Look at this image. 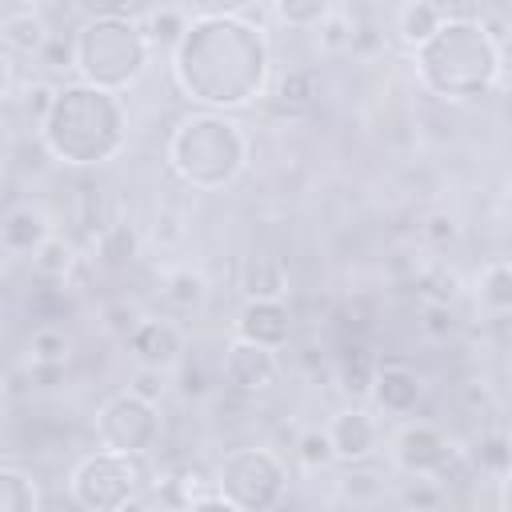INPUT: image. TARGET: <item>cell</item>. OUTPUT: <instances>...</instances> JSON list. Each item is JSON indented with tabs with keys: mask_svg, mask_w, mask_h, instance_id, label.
I'll return each instance as SVG.
<instances>
[{
	"mask_svg": "<svg viewBox=\"0 0 512 512\" xmlns=\"http://www.w3.org/2000/svg\"><path fill=\"white\" fill-rule=\"evenodd\" d=\"M172 84L196 112L236 116L252 108L272 80V48L264 28L236 8L192 12L180 44L168 52Z\"/></svg>",
	"mask_w": 512,
	"mask_h": 512,
	"instance_id": "6da1fadb",
	"label": "cell"
},
{
	"mask_svg": "<svg viewBox=\"0 0 512 512\" xmlns=\"http://www.w3.org/2000/svg\"><path fill=\"white\" fill-rule=\"evenodd\" d=\"M44 152L68 168H100L116 160L128 144V108L124 96L68 80L56 88L48 116L36 124Z\"/></svg>",
	"mask_w": 512,
	"mask_h": 512,
	"instance_id": "7a4b0ae2",
	"label": "cell"
},
{
	"mask_svg": "<svg viewBox=\"0 0 512 512\" xmlns=\"http://www.w3.org/2000/svg\"><path fill=\"white\" fill-rule=\"evenodd\" d=\"M416 80L428 96L468 104L488 96L500 76H504V48L496 32L468 16V12H448V20L436 28L432 40H424L412 52Z\"/></svg>",
	"mask_w": 512,
	"mask_h": 512,
	"instance_id": "3957f363",
	"label": "cell"
},
{
	"mask_svg": "<svg viewBox=\"0 0 512 512\" xmlns=\"http://www.w3.org/2000/svg\"><path fill=\"white\" fill-rule=\"evenodd\" d=\"M252 160V140L236 116L224 112H188L172 124L164 144L168 172L192 192L232 188Z\"/></svg>",
	"mask_w": 512,
	"mask_h": 512,
	"instance_id": "277c9868",
	"label": "cell"
},
{
	"mask_svg": "<svg viewBox=\"0 0 512 512\" xmlns=\"http://www.w3.org/2000/svg\"><path fill=\"white\" fill-rule=\"evenodd\" d=\"M152 60V40L136 12L104 8L76 24L72 32V72L76 80L104 88V92H128Z\"/></svg>",
	"mask_w": 512,
	"mask_h": 512,
	"instance_id": "5b68a950",
	"label": "cell"
},
{
	"mask_svg": "<svg viewBox=\"0 0 512 512\" xmlns=\"http://www.w3.org/2000/svg\"><path fill=\"white\" fill-rule=\"evenodd\" d=\"M212 492L244 512H272L288 496V464L268 444H244L224 452L212 476Z\"/></svg>",
	"mask_w": 512,
	"mask_h": 512,
	"instance_id": "8992f818",
	"label": "cell"
},
{
	"mask_svg": "<svg viewBox=\"0 0 512 512\" xmlns=\"http://www.w3.org/2000/svg\"><path fill=\"white\" fill-rule=\"evenodd\" d=\"M140 480H144V468L136 456L96 448L72 464L68 496L80 512H124L140 496Z\"/></svg>",
	"mask_w": 512,
	"mask_h": 512,
	"instance_id": "52a82bcc",
	"label": "cell"
},
{
	"mask_svg": "<svg viewBox=\"0 0 512 512\" xmlns=\"http://www.w3.org/2000/svg\"><path fill=\"white\" fill-rule=\"evenodd\" d=\"M92 428H96V444L100 448L140 460V456H148L160 444L164 420H160V404H152V400H144V396H136L128 388V392L108 396L96 408Z\"/></svg>",
	"mask_w": 512,
	"mask_h": 512,
	"instance_id": "ba28073f",
	"label": "cell"
},
{
	"mask_svg": "<svg viewBox=\"0 0 512 512\" xmlns=\"http://www.w3.org/2000/svg\"><path fill=\"white\" fill-rule=\"evenodd\" d=\"M392 464L404 476L440 480L448 472V464H452V440L428 420H404L392 432Z\"/></svg>",
	"mask_w": 512,
	"mask_h": 512,
	"instance_id": "9c48e42d",
	"label": "cell"
},
{
	"mask_svg": "<svg viewBox=\"0 0 512 512\" xmlns=\"http://www.w3.org/2000/svg\"><path fill=\"white\" fill-rule=\"evenodd\" d=\"M220 380L240 392V396H260L280 380V356L272 348L248 344V340H228L220 356Z\"/></svg>",
	"mask_w": 512,
	"mask_h": 512,
	"instance_id": "30bf717a",
	"label": "cell"
},
{
	"mask_svg": "<svg viewBox=\"0 0 512 512\" xmlns=\"http://www.w3.org/2000/svg\"><path fill=\"white\" fill-rule=\"evenodd\" d=\"M124 348L136 360V368H144V372H168L184 356V332L172 320H164V316H144L124 336Z\"/></svg>",
	"mask_w": 512,
	"mask_h": 512,
	"instance_id": "8fae6325",
	"label": "cell"
},
{
	"mask_svg": "<svg viewBox=\"0 0 512 512\" xmlns=\"http://www.w3.org/2000/svg\"><path fill=\"white\" fill-rule=\"evenodd\" d=\"M324 432H328L332 452H336L340 464H364L380 448V420L360 404H348V408L332 412Z\"/></svg>",
	"mask_w": 512,
	"mask_h": 512,
	"instance_id": "7c38bea8",
	"label": "cell"
},
{
	"mask_svg": "<svg viewBox=\"0 0 512 512\" xmlns=\"http://www.w3.org/2000/svg\"><path fill=\"white\" fill-rule=\"evenodd\" d=\"M232 336L280 352L292 340V312L284 300H244L232 320Z\"/></svg>",
	"mask_w": 512,
	"mask_h": 512,
	"instance_id": "4fadbf2b",
	"label": "cell"
},
{
	"mask_svg": "<svg viewBox=\"0 0 512 512\" xmlns=\"http://www.w3.org/2000/svg\"><path fill=\"white\" fill-rule=\"evenodd\" d=\"M384 416H412L424 400V380L412 364L404 360H384L376 364L372 376V396H368Z\"/></svg>",
	"mask_w": 512,
	"mask_h": 512,
	"instance_id": "5bb4252c",
	"label": "cell"
},
{
	"mask_svg": "<svg viewBox=\"0 0 512 512\" xmlns=\"http://www.w3.org/2000/svg\"><path fill=\"white\" fill-rule=\"evenodd\" d=\"M52 236H56V232H52V216H48L40 204H32V200L12 204L8 216H4V224H0V244H4V252H8V256H24V260H32Z\"/></svg>",
	"mask_w": 512,
	"mask_h": 512,
	"instance_id": "9a60e30c",
	"label": "cell"
},
{
	"mask_svg": "<svg viewBox=\"0 0 512 512\" xmlns=\"http://www.w3.org/2000/svg\"><path fill=\"white\" fill-rule=\"evenodd\" d=\"M0 40H4V52H20V56H40L48 44H52V28L44 20L40 8L32 4H16L4 12L0 20Z\"/></svg>",
	"mask_w": 512,
	"mask_h": 512,
	"instance_id": "2e32d148",
	"label": "cell"
},
{
	"mask_svg": "<svg viewBox=\"0 0 512 512\" xmlns=\"http://www.w3.org/2000/svg\"><path fill=\"white\" fill-rule=\"evenodd\" d=\"M240 288H244V300H284V288H288L284 260L272 252H252L240 268Z\"/></svg>",
	"mask_w": 512,
	"mask_h": 512,
	"instance_id": "e0dca14e",
	"label": "cell"
},
{
	"mask_svg": "<svg viewBox=\"0 0 512 512\" xmlns=\"http://www.w3.org/2000/svg\"><path fill=\"white\" fill-rule=\"evenodd\" d=\"M160 300L172 308V312H196L204 300H208V280L200 268L192 264H176L160 276Z\"/></svg>",
	"mask_w": 512,
	"mask_h": 512,
	"instance_id": "ac0fdd59",
	"label": "cell"
},
{
	"mask_svg": "<svg viewBox=\"0 0 512 512\" xmlns=\"http://www.w3.org/2000/svg\"><path fill=\"white\" fill-rule=\"evenodd\" d=\"M448 20V8L444 4H428V0H416V4H400L396 8V36L416 52L424 40L436 36V28Z\"/></svg>",
	"mask_w": 512,
	"mask_h": 512,
	"instance_id": "d6986e66",
	"label": "cell"
},
{
	"mask_svg": "<svg viewBox=\"0 0 512 512\" xmlns=\"http://www.w3.org/2000/svg\"><path fill=\"white\" fill-rule=\"evenodd\" d=\"M476 304L492 316L512 312V260H492L476 272Z\"/></svg>",
	"mask_w": 512,
	"mask_h": 512,
	"instance_id": "ffe728a7",
	"label": "cell"
},
{
	"mask_svg": "<svg viewBox=\"0 0 512 512\" xmlns=\"http://www.w3.org/2000/svg\"><path fill=\"white\" fill-rule=\"evenodd\" d=\"M0 512H40V484L16 464L0 468Z\"/></svg>",
	"mask_w": 512,
	"mask_h": 512,
	"instance_id": "44dd1931",
	"label": "cell"
},
{
	"mask_svg": "<svg viewBox=\"0 0 512 512\" xmlns=\"http://www.w3.org/2000/svg\"><path fill=\"white\" fill-rule=\"evenodd\" d=\"M68 348H72V340L56 324H40L28 336V360H32V368H60L68 360Z\"/></svg>",
	"mask_w": 512,
	"mask_h": 512,
	"instance_id": "7402d4cb",
	"label": "cell"
},
{
	"mask_svg": "<svg viewBox=\"0 0 512 512\" xmlns=\"http://www.w3.org/2000/svg\"><path fill=\"white\" fill-rule=\"evenodd\" d=\"M188 20H192V12H184V8H148V12H140V24H144L152 48L156 44L176 48L180 36H184V28H188Z\"/></svg>",
	"mask_w": 512,
	"mask_h": 512,
	"instance_id": "603a6c76",
	"label": "cell"
},
{
	"mask_svg": "<svg viewBox=\"0 0 512 512\" xmlns=\"http://www.w3.org/2000/svg\"><path fill=\"white\" fill-rule=\"evenodd\" d=\"M96 252H100V260L112 264V268L132 264V260H136V232H132L124 220H112V224L100 228V236H96Z\"/></svg>",
	"mask_w": 512,
	"mask_h": 512,
	"instance_id": "cb8c5ba5",
	"label": "cell"
},
{
	"mask_svg": "<svg viewBox=\"0 0 512 512\" xmlns=\"http://www.w3.org/2000/svg\"><path fill=\"white\" fill-rule=\"evenodd\" d=\"M28 264H32V272H36L40 280H64V276H68V268L76 264V248H72L64 236H52V240H48V244L28 260Z\"/></svg>",
	"mask_w": 512,
	"mask_h": 512,
	"instance_id": "d4e9b609",
	"label": "cell"
},
{
	"mask_svg": "<svg viewBox=\"0 0 512 512\" xmlns=\"http://www.w3.org/2000/svg\"><path fill=\"white\" fill-rule=\"evenodd\" d=\"M328 12H332V4H324V0H284V4L272 8L276 20H284L288 28H300V32L320 28Z\"/></svg>",
	"mask_w": 512,
	"mask_h": 512,
	"instance_id": "484cf974",
	"label": "cell"
},
{
	"mask_svg": "<svg viewBox=\"0 0 512 512\" xmlns=\"http://www.w3.org/2000/svg\"><path fill=\"white\" fill-rule=\"evenodd\" d=\"M356 20L344 12V8H332L328 16H324V24L316 28V40H320V48L324 52H344V48H352L356 44Z\"/></svg>",
	"mask_w": 512,
	"mask_h": 512,
	"instance_id": "4316f807",
	"label": "cell"
},
{
	"mask_svg": "<svg viewBox=\"0 0 512 512\" xmlns=\"http://www.w3.org/2000/svg\"><path fill=\"white\" fill-rule=\"evenodd\" d=\"M296 460H300L308 472H316V468L332 464V460H336V452H332L328 432H324V428H304V432L296 436Z\"/></svg>",
	"mask_w": 512,
	"mask_h": 512,
	"instance_id": "83f0119b",
	"label": "cell"
},
{
	"mask_svg": "<svg viewBox=\"0 0 512 512\" xmlns=\"http://www.w3.org/2000/svg\"><path fill=\"white\" fill-rule=\"evenodd\" d=\"M336 492L348 504H376L384 496V476H376V472H344L336 480Z\"/></svg>",
	"mask_w": 512,
	"mask_h": 512,
	"instance_id": "f1b7e54d",
	"label": "cell"
},
{
	"mask_svg": "<svg viewBox=\"0 0 512 512\" xmlns=\"http://www.w3.org/2000/svg\"><path fill=\"white\" fill-rule=\"evenodd\" d=\"M400 496H404L408 512H432L440 504V484L428 480V476H408V484H404Z\"/></svg>",
	"mask_w": 512,
	"mask_h": 512,
	"instance_id": "f546056e",
	"label": "cell"
},
{
	"mask_svg": "<svg viewBox=\"0 0 512 512\" xmlns=\"http://www.w3.org/2000/svg\"><path fill=\"white\" fill-rule=\"evenodd\" d=\"M276 96H280L284 104H300V100H312V96H316V72H312V68H296V72H288V76L280 80Z\"/></svg>",
	"mask_w": 512,
	"mask_h": 512,
	"instance_id": "4dcf8cb0",
	"label": "cell"
},
{
	"mask_svg": "<svg viewBox=\"0 0 512 512\" xmlns=\"http://www.w3.org/2000/svg\"><path fill=\"white\" fill-rule=\"evenodd\" d=\"M420 232H424L432 244H448V240H456V220H452L448 212H432V216L420 224Z\"/></svg>",
	"mask_w": 512,
	"mask_h": 512,
	"instance_id": "1f68e13d",
	"label": "cell"
},
{
	"mask_svg": "<svg viewBox=\"0 0 512 512\" xmlns=\"http://www.w3.org/2000/svg\"><path fill=\"white\" fill-rule=\"evenodd\" d=\"M180 512H244V508H236V504L224 500L220 492H208V496H196L192 504H184Z\"/></svg>",
	"mask_w": 512,
	"mask_h": 512,
	"instance_id": "d6a6232c",
	"label": "cell"
},
{
	"mask_svg": "<svg viewBox=\"0 0 512 512\" xmlns=\"http://www.w3.org/2000/svg\"><path fill=\"white\" fill-rule=\"evenodd\" d=\"M136 396H144V400H160V392H164V372H144L140 368V376H136V388H132Z\"/></svg>",
	"mask_w": 512,
	"mask_h": 512,
	"instance_id": "836d02e7",
	"label": "cell"
},
{
	"mask_svg": "<svg viewBox=\"0 0 512 512\" xmlns=\"http://www.w3.org/2000/svg\"><path fill=\"white\" fill-rule=\"evenodd\" d=\"M500 512H512V464L500 476Z\"/></svg>",
	"mask_w": 512,
	"mask_h": 512,
	"instance_id": "e575fe53",
	"label": "cell"
},
{
	"mask_svg": "<svg viewBox=\"0 0 512 512\" xmlns=\"http://www.w3.org/2000/svg\"><path fill=\"white\" fill-rule=\"evenodd\" d=\"M500 208H504V216H512V184L504 188V196H500Z\"/></svg>",
	"mask_w": 512,
	"mask_h": 512,
	"instance_id": "d590c367",
	"label": "cell"
},
{
	"mask_svg": "<svg viewBox=\"0 0 512 512\" xmlns=\"http://www.w3.org/2000/svg\"><path fill=\"white\" fill-rule=\"evenodd\" d=\"M508 376H512V356H508Z\"/></svg>",
	"mask_w": 512,
	"mask_h": 512,
	"instance_id": "8d00e7d4",
	"label": "cell"
},
{
	"mask_svg": "<svg viewBox=\"0 0 512 512\" xmlns=\"http://www.w3.org/2000/svg\"><path fill=\"white\" fill-rule=\"evenodd\" d=\"M496 512H500V508H496Z\"/></svg>",
	"mask_w": 512,
	"mask_h": 512,
	"instance_id": "74e56055",
	"label": "cell"
}]
</instances>
